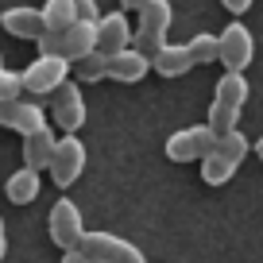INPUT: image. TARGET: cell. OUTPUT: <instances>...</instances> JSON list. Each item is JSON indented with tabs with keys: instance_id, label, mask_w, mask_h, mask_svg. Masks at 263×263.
<instances>
[{
	"instance_id": "ac0fdd59",
	"label": "cell",
	"mask_w": 263,
	"mask_h": 263,
	"mask_svg": "<svg viewBox=\"0 0 263 263\" xmlns=\"http://www.w3.org/2000/svg\"><path fill=\"white\" fill-rule=\"evenodd\" d=\"M43 31H66V27L78 20V8H74V0H43Z\"/></svg>"
},
{
	"instance_id": "9c48e42d",
	"label": "cell",
	"mask_w": 263,
	"mask_h": 263,
	"mask_svg": "<svg viewBox=\"0 0 263 263\" xmlns=\"http://www.w3.org/2000/svg\"><path fill=\"white\" fill-rule=\"evenodd\" d=\"M0 124H4V128H12V132H20V136H31V132L50 128L47 112H43V105H39L35 97H31V101H27V97L4 101V105H0Z\"/></svg>"
},
{
	"instance_id": "cb8c5ba5",
	"label": "cell",
	"mask_w": 263,
	"mask_h": 263,
	"mask_svg": "<svg viewBox=\"0 0 263 263\" xmlns=\"http://www.w3.org/2000/svg\"><path fill=\"white\" fill-rule=\"evenodd\" d=\"M20 97H24V78L16 70H8V66H0V105L4 101H20Z\"/></svg>"
},
{
	"instance_id": "f1b7e54d",
	"label": "cell",
	"mask_w": 263,
	"mask_h": 263,
	"mask_svg": "<svg viewBox=\"0 0 263 263\" xmlns=\"http://www.w3.org/2000/svg\"><path fill=\"white\" fill-rule=\"evenodd\" d=\"M4 252H8V232H4V217H0V259H4Z\"/></svg>"
},
{
	"instance_id": "2e32d148",
	"label": "cell",
	"mask_w": 263,
	"mask_h": 263,
	"mask_svg": "<svg viewBox=\"0 0 263 263\" xmlns=\"http://www.w3.org/2000/svg\"><path fill=\"white\" fill-rule=\"evenodd\" d=\"M39 190H43V178L31 166H20V171L8 174V182H4V194H8L12 205H31L35 197H39Z\"/></svg>"
},
{
	"instance_id": "8992f818",
	"label": "cell",
	"mask_w": 263,
	"mask_h": 263,
	"mask_svg": "<svg viewBox=\"0 0 263 263\" xmlns=\"http://www.w3.org/2000/svg\"><path fill=\"white\" fill-rule=\"evenodd\" d=\"M213 147H217V136L209 132V124H194V128H182L166 140V159H174V163H201Z\"/></svg>"
},
{
	"instance_id": "3957f363",
	"label": "cell",
	"mask_w": 263,
	"mask_h": 263,
	"mask_svg": "<svg viewBox=\"0 0 263 263\" xmlns=\"http://www.w3.org/2000/svg\"><path fill=\"white\" fill-rule=\"evenodd\" d=\"M82 252L93 263H147L140 252V244L116 236V232H85L82 236Z\"/></svg>"
},
{
	"instance_id": "5b68a950",
	"label": "cell",
	"mask_w": 263,
	"mask_h": 263,
	"mask_svg": "<svg viewBox=\"0 0 263 263\" xmlns=\"http://www.w3.org/2000/svg\"><path fill=\"white\" fill-rule=\"evenodd\" d=\"M85 143H82V136H58V143H54V155H50V178L58 182V186H70V182H78L82 178V171H85Z\"/></svg>"
},
{
	"instance_id": "44dd1931",
	"label": "cell",
	"mask_w": 263,
	"mask_h": 263,
	"mask_svg": "<svg viewBox=\"0 0 263 263\" xmlns=\"http://www.w3.org/2000/svg\"><path fill=\"white\" fill-rule=\"evenodd\" d=\"M236 120H240V108L221 105V101H213V105H209L205 124H209V132H213V136H224V132H232V128H236Z\"/></svg>"
},
{
	"instance_id": "484cf974",
	"label": "cell",
	"mask_w": 263,
	"mask_h": 263,
	"mask_svg": "<svg viewBox=\"0 0 263 263\" xmlns=\"http://www.w3.org/2000/svg\"><path fill=\"white\" fill-rule=\"evenodd\" d=\"M58 263H93V259L82 252V248H70V252H62V259H58Z\"/></svg>"
},
{
	"instance_id": "ffe728a7",
	"label": "cell",
	"mask_w": 263,
	"mask_h": 263,
	"mask_svg": "<svg viewBox=\"0 0 263 263\" xmlns=\"http://www.w3.org/2000/svg\"><path fill=\"white\" fill-rule=\"evenodd\" d=\"M213 151H221L224 159H229V163H244L248 159V151H252V143H248V136L240 128H232V132H224V136H217V147Z\"/></svg>"
},
{
	"instance_id": "6da1fadb",
	"label": "cell",
	"mask_w": 263,
	"mask_h": 263,
	"mask_svg": "<svg viewBox=\"0 0 263 263\" xmlns=\"http://www.w3.org/2000/svg\"><path fill=\"white\" fill-rule=\"evenodd\" d=\"M171 24H174L171 0H151V4H143V8H140V24H136V31H132V47L151 58L166 43Z\"/></svg>"
},
{
	"instance_id": "4fadbf2b",
	"label": "cell",
	"mask_w": 263,
	"mask_h": 263,
	"mask_svg": "<svg viewBox=\"0 0 263 263\" xmlns=\"http://www.w3.org/2000/svg\"><path fill=\"white\" fill-rule=\"evenodd\" d=\"M194 66V58H190L186 43H163V47L151 54V70H155L159 78H182Z\"/></svg>"
},
{
	"instance_id": "f546056e",
	"label": "cell",
	"mask_w": 263,
	"mask_h": 263,
	"mask_svg": "<svg viewBox=\"0 0 263 263\" xmlns=\"http://www.w3.org/2000/svg\"><path fill=\"white\" fill-rule=\"evenodd\" d=\"M255 155L263 159V136H259V140H255Z\"/></svg>"
},
{
	"instance_id": "d4e9b609",
	"label": "cell",
	"mask_w": 263,
	"mask_h": 263,
	"mask_svg": "<svg viewBox=\"0 0 263 263\" xmlns=\"http://www.w3.org/2000/svg\"><path fill=\"white\" fill-rule=\"evenodd\" d=\"M74 8H78V20H101L97 0H74Z\"/></svg>"
},
{
	"instance_id": "83f0119b",
	"label": "cell",
	"mask_w": 263,
	"mask_h": 263,
	"mask_svg": "<svg viewBox=\"0 0 263 263\" xmlns=\"http://www.w3.org/2000/svg\"><path fill=\"white\" fill-rule=\"evenodd\" d=\"M120 4H124V12H140L143 4H151V0H120Z\"/></svg>"
},
{
	"instance_id": "30bf717a",
	"label": "cell",
	"mask_w": 263,
	"mask_h": 263,
	"mask_svg": "<svg viewBox=\"0 0 263 263\" xmlns=\"http://www.w3.org/2000/svg\"><path fill=\"white\" fill-rule=\"evenodd\" d=\"M93 50H97V20H74L66 31H58V54L66 62H82Z\"/></svg>"
},
{
	"instance_id": "5bb4252c",
	"label": "cell",
	"mask_w": 263,
	"mask_h": 263,
	"mask_svg": "<svg viewBox=\"0 0 263 263\" xmlns=\"http://www.w3.org/2000/svg\"><path fill=\"white\" fill-rule=\"evenodd\" d=\"M0 27H4L8 35H16V39H39L43 35V16H39V8L20 4V8L0 12Z\"/></svg>"
},
{
	"instance_id": "7a4b0ae2",
	"label": "cell",
	"mask_w": 263,
	"mask_h": 263,
	"mask_svg": "<svg viewBox=\"0 0 263 263\" xmlns=\"http://www.w3.org/2000/svg\"><path fill=\"white\" fill-rule=\"evenodd\" d=\"M70 66L62 54H39L27 62V70L20 78H24V93H31V97H47V93H54L58 85L70 82Z\"/></svg>"
},
{
	"instance_id": "603a6c76",
	"label": "cell",
	"mask_w": 263,
	"mask_h": 263,
	"mask_svg": "<svg viewBox=\"0 0 263 263\" xmlns=\"http://www.w3.org/2000/svg\"><path fill=\"white\" fill-rule=\"evenodd\" d=\"M105 62H108L105 50H93V54H85L82 62H74V66H78V78H82V82H101V78H105Z\"/></svg>"
},
{
	"instance_id": "7c38bea8",
	"label": "cell",
	"mask_w": 263,
	"mask_h": 263,
	"mask_svg": "<svg viewBox=\"0 0 263 263\" xmlns=\"http://www.w3.org/2000/svg\"><path fill=\"white\" fill-rule=\"evenodd\" d=\"M147 74H151V58L140 54L136 47L116 50L105 62V78H112V82H140V78H147Z\"/></svg>"
},
{
	"instance_id": "ba28073f",
	"label": "cell",
	"mask_w": 263,
	"mask_h": 263,
	"mask_svg": "<svg viewBox=\"0 0 263 263\" xmlns=\"http://www.w3.org/2000/svg\"><path fill=\"white\" fill-rule=\"evenodd\" d=\"M82 236H85L82 209H78L70 197H58L54 205H50V240H54L62 252H70V248H82Z\"/></svg>"
},
{
	"instance_id": "8fae6325",
	"label": "cell",
	"mask_w": 263,
	"mask_h": 263,
	"mask_svg": "<svg viewBox=\"0 0 263 263\" xmlns=\"http://www.w3.org/2000/svg\"><path fill=\"white\" fill-rule=\"evenodd\" d=\"M132 31H136V27L128 24V12H101V20H97V50L116 54V50L132 47Z\"/></svg>"
},
{
	"instance_id": "d6986e66",
	"label": "cell",
	"mask_w": 263,
	"mask_h": 263,
	"mask_svg": "<svg viewBox=\"0 0 263 263\" xmlns=\"http://www.w3.org/2000/svg\"><path fill=\"white\" fill-rule=\"evenodd\" d=\"M232 174H236V163H229L221 151H209V155L201 159V178H205L209 186H224V182H232Z\"/></svg>"
},
{
	"instance_id": "4316f807",
	"label": "cell",
	"mask_w": 263,
	"mask_h": 263,
	"mask_svg": "<svg viewBox=\"0 0 263 263\" xmlns=\"http://www.w3.org/2000/svg\"><path fill=\"white\" fill-rule=\"evenodd\" d=\"M221 4L232 12V16H240V12H248V8H252V0H221Z\"/></svg>"
},
{
	"instance_id": "7402d4cb",
	"label": "cell",
	"mask_w": 263,
	"mask_h": 263,
	"mask_svg": "<svg viewBox=\"0 0 263 263\" xmlns=\"http://www.w3.org/2000/svg\"><path fill=\"white\" fill-rule=\"evenodd\" d=\"M190 58H194V66H205V62H217V35H194V39L186 43Z\"/></svg>"
},
{
	"instance_id": "e0dca14e",
	"label": "cell",
	"mask_w": 263,
	"mask_h": 263,
	"mask_svg": "<svg viewBox=\"0 0 263 263\" xmlns=\"http://www.w3.org/2000/svg\"><path fill=\"white\" fill-rule=\"evenodd\" d=\"M213 101H221V105H232V108H244L248 97H252V85H248L244 74H232V70H224L221 82L213 85Z\"/></svg>"
},
{
	"instance_id": "9a60e30c",
	"label": "cell",
	"mask_w": 263,
	"mask_h": 263,
	"mask_svg": "<svg viewBox=\"0 0 263 263\" xmlns=\"http://www.w3.org/2000/svg\"><path fill=\"white\" fill-rule=\"evenodd\" d=\"M54 143H58V136L50 128H43V132H31V136H24V166H31V171H47L50 166V155H54Z\"/></svg>"
},
{
	"instance_id": "52a82bcc",
	"label": "cell",
	"mask_w": 263,
	"mask_h": 263,
	"mask_svg": "<svg viewBox=\"0 0 263 263\" xmlns=\"http://www.w3.org/2000/svg\"><path fill=\"white\" fill-rule=\"evenodd\" d=\"M50 124H58L62 136H78V128L85 124V97L74 82L58 85L50 93Z\"/></svg>"
},
{
	"instance_id": "277c9868",
	"label": "cell",
	"mask_w": 263,
	"mask_h": 263,
	"mask_svg": "<svg viewBox=\"0 0 263 263\" xmlns=\"http://www.w3.org/2000/svg\"><path fill=\"white\" fill-rule=\"evenodd\" d=\"M252 54H255L252 27L240 24V20H232V24L221 31V39H217V58L224 62V70H232V74H244L248 66H252Z\"/></svg>"
}]
</instances>
